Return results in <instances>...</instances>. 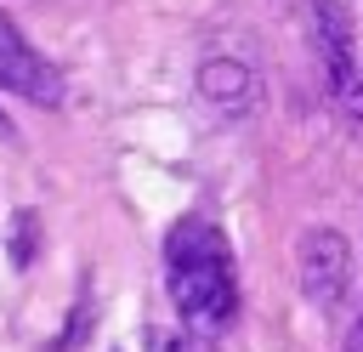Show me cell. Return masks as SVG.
<instances>
[{"label":"cell","instance_id":"4","mask_svg":"<svg viewBox=\"0 0 363 352\" xmlns=\"http://www.w3.org/2000/svg\"><path fill=\"white\" fill-rule=\"evenodd\" d=\"M352 352H363V318H357V329H352Z\"/></svg>","mask_w":363,"mask_h":352},{"label":"cell","instance_id":"2","mask_svg":"<svg viewBox=\"0 0 363 352\" xmlns=\"http://www.w3.org/2000/svg\"><path fill=\"white\" fill-rule=\"evenodd\" d=\"M318 62H323V79L335 91V102L363 119V62H357V45H352V17L340 0H318Z\"/></svg>","mask_w":363,"mask_h":352},{"label":"cell","instance_id":"1","mask_svg":"<svg viewBox=\"0 0 363 352\" xmlns=\"http://www.w3.org/2000/svg\"><path fill=\"white\" fill-rule=\"evenodd\" d=\"M164 284L176 312L199 335H221L233 307H238V278H233V250L227 233L210 216H182L164 238Z\"/></svg>","mask_w":363,"mask_h":352},{"label":"cell","instance_id":"3","mask_svg":"<svg viewBox=\"0 0 363 352\" xmlns=\"http://www.w3.org/2000/svg\"><path fill=\"white\" fill-rule=\"evenodd\" d=\"M0 91H17V97L45 102V108L62 102V79H57V68L23 40V28H17L6 11H0Z\"/></svg>","mask_w":363,"mask_h":352}]
</instances>
